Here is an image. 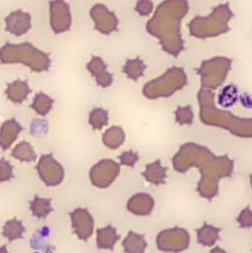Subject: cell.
<instances>
[{
	"label": "cell",
	"mask_w": 252,
	"mask_h": 253,
	"mask_svg": "<svg viewBox=\"0 0 252 253\" xmlns=\"http://www.w3.org/2000/svg\"><path fill=\"white\" fill-rule=\"evenodd\" d=\"M189 12L187 0H164L146 24L149 35L159 39L162 49L177 57L185 48L181 21Z\"/></svg>",
	"instance_id": "cell-1"
},
{
	"label": "cell",
	"mask_w": 252,
	"mask_h": 253,
	"mask_svg": "<svg viewBox=\"0 0 252 253\" xmlns=\"http://www.w3.org/2000/svg\"><path fill=\"white\" fill-rule=\"evenodd\" d=\"M197 98L200 106V120L205 126L227 129L239 138H252V118L243 119L229 111L218 110L213 104L214 95L210 89L201 87Z\"/></svg>",
	"instance_id": "cell-2"
},
{
	"label": "cell",
	"mask_w": 252,
	"mask_h": 253,
	"mask_svg": "<svg viewBox=\"0 0 252 253\" xmlns=\"http://www.w3.org/2000/svg\"><path fill=\"white\" fill-rule=\"evenodd\" d=\"M191 166L198 167L201 173V179L197 186L198 194L210 201L218 195L219 180L223 177L231 175L234 161L230 160L227 155L217 157L212 154L207 162V165H204L203 162L192 161V162H188L179 167L176 172L185 173Z\"/></svg>",
	"instance_id": "cell-3"
},
{
	"label": "cell",
	"mask_w": 252,
	"mask_h": 253,
	"mask_svg": "<svg viewBox=\"0 0 252 253\" xmlns=\"http://www.w3.org/2000/svg\"><path fill=\"white\" fill-rule=\"evenodd\" d=\"M0 63L3 65L23 64L34 72L40 73L49 69L51 59L49 54L31 43H6L0 48Z\"/></svg>",
	"instance_id": "cell-4"
},
{
	"label": "cell",
	"mask_w": 252,
	"mask_h": 253,
	"mask_svg": "<svg viewBox=\"0 0 252 253\" xmlns=\"http://www.w3.org/2000/svg\"><path fill=\"white\" fill-rule=\"evenodd\" d=\"M234 16L229 2L213 8L207 16H195L188 25L190 35L198 39L213 38L230 31L229 21Z\"/></svg>",
	"instance_id": "cell-5"
},
{
	"label": "cell",
	"mask_w": 252,
	"mask_h": 253,
	"mask_svg": "<svg viewBox=\"0 0 252 253\" xmlns=\"http://www.w3.org/2000/svg\"><path fill=\"white\" fill-rule=\"evenodd\" d=\"M187 76L182 68L172 67L167 69L159 78L148 82L143 89V95L151 99L167 98L182 89L187 84Z\"/></svg>",
	"instance_id": "cell-6"
},
{
	"label": "cell",
	"mask_w": 252,
	"mask_h": 253,
	"mask_svg": "<svg viewBox=\"0 0 252 253\" xmlns=\"http://www.w3.org/2000/svg\"><path fill=\"white\" fill-rule=\"evenodd\" d=\"M231 59L221 56L203 61L200 68L197 69V74L201 78V87L210 90L217 89L226 80L231 69Z\"/></svg>",
	"instance_id": "cell-7"
},
{
	"label": "cell",
	"mask_w": 252,
	"mask_h": 253,
	"mask_svg": "<svg viewBox=\"0 0 252 253\" xmlns=\"http://www.w3.org/2000/svg\"><path fill=\"white\" fill-rule=\"evenodd\" d=\"M190 234L185 229L173 228L160 232L157 238L158 249L161 252H183L189 248Z\"/></svg>",
	"instance_id": "cell-8"
},
{
	"label": "cell",
	"mask_w": 252,
	"mask_h": 253,
	"mask_svg": "<svg viewBox=\"0 0 252 253\" xmlns=\"http://www.w3.org/2000/svg\"><path fill=\"white\" fill-rule=\"evenodd\" d=\"M121 172V166L113 160L105 159L96 163L89 171V178L92 185L105 189L108 188L118 177Z\"/></svg>",
	"instance_id": "cell-9"
},
{
	"label": "cell",
	"mask_w": 252,
	"mask_h": 253,
	"mask_svg": "<svg viewBox=\"0 0 252 253\" xmlns=\"http://www.w3.org/2000/svg\"><path fill=\"white\" fill-rule=\"evenodd\" d=\"M49 23L55 35L69 32L72 24L70 6L65 0H50L49 3Z\"/></svg>",
	"instance_id": "cell-10"
},
{
	"label": "cell",
	"mask_w": 252,
	"mask_h": 253,
	"mask_svg": "<svg viewBox=\"0 0 252 253\" xmlns=\"http://www.w3.org/2000/svg\"><path fill=\"white\" fill-rule=\"evenodd\" d=\"M36 169L41 180L47 187H55L64 180L65 170L63 166L49 154L40 158Z\"/></svg>",
	"instance_id": "cell-11"
},
{
	"label": "cell",
	"mask_w": 252,
	"mask_h": 253,
	"mask_svg": "<svg viewBox=\"0 0 252 253\" xmlns=\"http://www.w3.org/2000/svg\"><path fill=\"white\" fill-rule=\"evenodd\" d=\"M89 13L95 24V29L102 35H109L118 30L119 19L115 12H110L105 5H94Z\"/></svg>",
	"instance_id": "cell-12"
},
{
	"label": "cell",
	"mask_w": 252,
	"mask_h": 253,
	"mask_svg": "<svg viewBox=\"0 0 252 253\" xmlns=\"http://www.w3.org/2000/svg\"><path fill=\"white\" fill-rule=\"evenodd\" d=\"M74 233L82 241H87L93 234L94 219L91 213L84 208H78L70 213Z\"/></svg>",
	"instance_id": "cell-13"
},
{
	"label": "cell",
	"mask_w": 252,
	"mask_h": 253,
	"mask_svg": "<svg viewBox=\"0 0 252 253\" xmlns=\"http://www.w3.org/2000/svg\"><path fill=\"white\" fill-rule=\"evenodd\" d=\"M5 23L7 32L15 36H22L32 28V16L29 12L17 10L5 18Z\"/></svg>",
	"instance_id": "cell-14"
},
{
	"label": "cell",
	"mask_w": 252,
	"mask_h": 253,
	"mask_svg": "<svg viewBox=\"0 0 252 253\" xmlns=\"http://www.w3.org/2000/svg\"><path fill=\"white\" fill-rule=\"evenodd\" d=\"M86 69L95 78L98 85L103 88L108 87L113 83V75L106 71L107 66L103 59L99 56H93L86 66Z\"/></svg>",
	"instance_id": "cell-15"
},
{
	"label": "cell",
	"mask_w": 252,
	"mask_h": 253,
	"mask_svg": "<svg viewBox=\"0 0 252 253\" xmlns=\"http://www.w3.org/2000/svg\"><path fill=\"white\" fill-rule=\"evenodd\" d=\"M155 200L148 194L139 193L132 196L127 202V210L138 216H147L153 211Z\"/></svg>",
	"instance_id": "cell-16"
},
{
	"label": "cell",
	"mask_w": 252,
	"mask_h": 253,
	"mask_svg": "<svg viewBox=\"0 0 252 253\" xmlns=\"http://www.w3.org/2000/svg\"><path fill=\"white\" fill-rule=\"evenodd\" d=\"M22 129L23 128L16 120L11 119L6 121L0 128V147L3 150L9 149Z\"/></svg>",
	"instance_id": "cell-17"
},
{
	"label": "cell",
	"mask_w": 252,
	"mask_h": 253,
	"mask_svg": "<svg viewBox=\"0 0 252 253\" xmlns=\"http://www.w3.org/2000/svg\"><path fill=\"white\" fill-rule=\"evenodd\" d=\"M167 171L168 168L161 165V160H157L146 165L145 171L141 173V175L145 178L147 182L159 186L165 184L167 178Z\"/></svg>",
	"instance_id": "cell-18"
},
{
	"label": "cell",
	"mask_w": 252,
	"mask_h": 253,
	"mask_svg": "<svg viewBox=\"0 0 252 253\" xmlns=\"http://www.w3.org/2000/svg\"><path fill=\"white\" fill-rule=\"evenodd\" d=\"M31 88L27 81L15 80L10 83L6 89L7 98L13 104H21L28 98Z\"/></svg>",
	"instance_id": "cell-19"
},
{
	"label": "cell",
	"mask_w": 252,
	"mask_h": 253,
	"mask_svg": "<svg viewBox=\"0 0 252 253\" xmlns=\"http://www.w3.org/2000/svg\"><path fill=\"white\" fill-rule=\"evenodd\" d=\"M120 238L121 236L118 234L116 228L109 225L105 228L97 230V247L101 250L112 251Z\"/></svg>",
	"instance_id": "cell-20"
},
{
	"label": "cell",
	"mask_w": 252,
	"mask_h": 253,
	"mask_svg": "<svg viewBox=\"0 0 252 253\" xmlns=\"http://www.w3.org/2000/svg\"><path fill=\"white\" fill-rule=\"evenodd\" d=\"M123 248L126 253H143L147 248L145 236L131 230L123 241Z\"/></svg>",
	"instance_id": "cell-21"
},
{
	"label": "cell",
	"mask_w": 252,
	"mask_h": 253,
	"mask_svg": "<svg viewBox=\"0 0 252 253\" xmlns=\"http://www.w3.org/2000/svg\"><path fill=\"white\" fill-rule=\"evenodd\" d=\"M126 140V133L120 126H111L108 128L103 135V143L109 149L120 148Z\"/></svg>",
	"instance_id": "cell-22"
},
{
	"label": "cell",
	"mask_w": 252,
	"mask_h": 253,
	"mask_svg": "<svg viewBox=\"0 0 252 253\" xmlns=\"http://www.w3.org/2000/svg\"><path fill=\"white\" fill-rule=\"evenodd\" d=\"M221 229L205 223L202 228L196 230L197 242L203 247H212L219 240Z\"/></svg>",
	"instance_id": "cell-23"
},
{
	"label": "cell",
	"mask_w": 252,
	"mask_h": 253,
	"mask_svg": "<svg viewBox=\"0 0 252 253\" xmlns=\"http://www.w3.org/2000/svg\"><path fill=\"white\" fill-rule=\"evenodd\" d=\"M25 227L18 219L13 218L7 221L3 227L2 235L9 242L15 241L23 238Z\"/></svg>",
	"instance_id": "cell-24"
},
{
	"label": "cell",
	"mask_w": 252,
	"mask_h": 253,
	"mask_svg": "<svg viewBox=\"0 0 252 253\" xmlns=\"http://www.w3.org/2000/svg\"><path fill=\"white\" fill-rule=\"evenodd\" d=\"M146 68L147 66L144 64V62L140 58L137 57L135 59H128L125 67L123 68V71L129 79L138 81L140 77L143 76Z\"/></svg>",
	"instance_id": "cell-25"
},
{
	"label": "cell",
	"mask_w": 252,
	"mask_h": 253,
	"mask_svg": "<svg viewBox=\"0 0 252 253\" xmlns=\"http://www.w3.org/2000/svg\"><path fill=\"white\" fill-rule=\"evenodd\" d=\"M30 209L36 218H46V216L52 211L51 199L41 198L36 196L31 202Z\"/></svg>",
	"instance_id": "cell-26"
},
{
	"label": "cell",
	"mask_w": 252,
	"mask_h": 253,
	"mask_svg": "<svg viewBox=\"0 0 252 253\" xmlns=\"http://www.w3.org/2000/svg\"><path fill=\"white\" fill-rule=\"evenodd\" d=\"M53 99L43 92L38 93L35 96L33 104L31 107L35 110L37 114L41 116H46L50 112L53 106Z\"/></svg>",
	"instance_id": "cell-27"
},
{
	"label": "cell",
	"mask_w": 252,
	"mask_h": 253,
	"mask_svg": "<svg viewBox=\"0 0 252 253\" xmlns=\"http://www.w3.org/2000/svg\"><path fill=\"white\" fill-rule=\"evenodd\" d=\"M12 156L14 159L24 162L35 161L37 158L34 147L27 141L18 143L14 149L12 150Z\"/></svg>",
	"instance_id": "cell-28"
},
{
	"label": "cell",
	"mask_w": 252,
	"mask_h": 253,
	"mask_svg": "<svg viewBox=\"0 0 252 253\" xmlns=\"http://www.w3.org/2000/svg\"><path fill=\"white\" fill-rule=\"evenodd\" d=\"M238 100V88L234 84H229L225 86L218 97V102L224 108H228L236 104Z\"/></svg>",
	"instance_id": "cell-29"
},
{
	"label": "cell",
	"mask_w": 252,
	"mask_h": 253,
	"mask_svg": "<svg viewBox=\"0 0 252 253\" xmlns=\"http://www.w3.org/2000/svg\"><path fill=\"white\" fill-rule=\"evenodd\" d=\"M89 125L94 130H101L108 125V111L103 108H94L89 113Z\"/></svg>",
	"instance_id": "cell-30"
},
{
	"label": "cell",
	"mask_w": 252,
	"mask_h": 253,
	"mask_svg": "<svg viewBox=\"0 0 252 253\" xmlns=\"http://www.w3.org/2000/svg\"><path fill=\"white\" fill-rule=\"evenodd\" d=\"M175 122L179 126H192L194 123V112L191 104L186 106H178L174 111Z\"/></svg>",
	"instance_id": "cell-31"
},
{
	"label": "cell",
	"mask_w": 252,
	"mask_h": 253,
	"mask_svg": "<svg viewBox=\"0 0 252 253\" xmlns=\"http://www.w3.org/2000/svg\"><path fill=\"white\" fill-rule=\"evenodd\" d=\"M13 178L12 164L5 159L0 160V183L10 181Z\"/></svg>",
	"instance_id": "cell-32"
},
{
	"label": "cell",
	"mask_w": 252,
	"mask_h": 253,
	"mask_svg": "<svg viewBox=\"0 0 252 253\" xmlns=\"http://www.w3.org/2000/svg\"><path fill=\"white\" fill-rule=\"evenodd\" d=\"M237 223L242 229H250L252 227V211L251 208H245L236 218Z\"/></svg>",
	"instance_id": "cell-33"
},
{
	"label": "cell",
	"mask_w": 252,
	"mask_h": 253,
	"mask_svg": "<svg viewBox=\"0 0 252 253\" xmlns=\"http://www.w3.org/2000/svg\"><path fill=\"white\" fill-rule=\"evenodd\" d=\"M119 160L121 161L122 165L129 166V167L133 168L139 160V157H138V153L130 150V151L123 153L121 156H119Z\"/></svg>",
	"instance_id": "cell-34"
},
{
	"label": "cell",
	"mask_w": 252,
	"mask_h": 253,
	"mask_svg": "<svg viewBox=\"0 0 252 253\" xmlns=\"http://www.w3.org/2000/svg\"><path fill=\"white\" fill-rule=\"evenodd\" d=\"M135 11L140 16H148L154 11V3L151 0H138Z\"/></svg>",
	"instance_id": "cell-35"
},
{
	"label": "cell",
	"mask_w": 252,
	"mask_h": 253,
	"mask_svg": "<svg viewBox=\"0 0 252 253\" xmlns=\"http://www.w3.org/2000/svg\"><path fill=\"white\" fill-rule=\"evenodd\" d=\"M216 252H220V253H226L225 251H223V250H221V249H214V250H212V251H211V253H216Z\"/></svg>",
	"instance_id": "cell-36"
},
{
	"label": "cell",
	"mask_w": 252,
	"mask_h": 253,
	"mask_svg": "<svg viewBox=\"0 0 252 253\" xmlns=\"http://www.w3.org/2000/svg\"><path fill=\"white\" fill-rule=\"evenodd\" d=\"M251 183H252V174L251 175Z\"/></svg>",
	"instance_id": "cell-37"
}]
</instances>
